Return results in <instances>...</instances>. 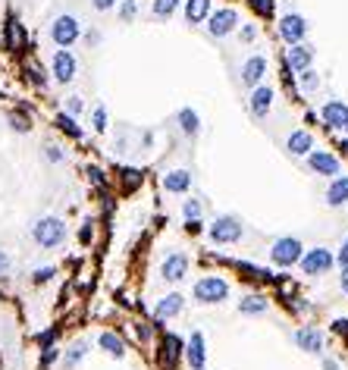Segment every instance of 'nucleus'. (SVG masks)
I'll use <instances>...</instances> for the list:
<instances>
[{
	"label": "nucleus",
	"instance_id": "56",
	"mask_svg": "<svg viewBox=\"0 0 348 370\" xmlns=\"http://www.w3.org/2000/svg\"><path fill=\"white\" fill-rule=\"evenodd\" d=\"M336 151H339V154H342V157H345V160H348V135H345V138H339Z\"/></svg>",
	"mask_w": 348,
	"mask_h": 370
},
{
	"label": "nucleus",
	"instance_id": "26",
	"mask_svg": "<svg viewBox=\"0 0 348 370\" xmlns=\"http://www.w3.org/2000/svg\"><path fill=\"white\" fill-rule=\"evenodd\" d=\"M327 204H329V207H345V204H348V176H345V173H339V176L329 179Z\"/></svg>",
	"mask_w": 348,
	"mask_h": 370
},
{
	"label": "nucleus",
	"instance_id": "22",
	"mask_svg": "<svg viewBox=\"0 0 348 370\" xmlns=\"http://www.w3.org/2000/svg\"><path fill=\"white\" fill-rule=\"evenodd\" d=\"M239 314L242 317H264L267 311H270V298L267 295H260V292H248V295H242L239 298Z\"/></svg>",
	"mask_w": 348,
	"mask_h": 370
},
{
	"label": "nucleus",
	"instance_id": "8",
	"mask_svg": "<svg viewBox=\"0 0 348 370\" xmlns=\"http://www.w3.org/2000/svg\"><path fill=\"white\" fill-rule=\"evenodd\" d=\"M182 351H185V339L173 329H160V342H157V364L163 370H173L179 364Z\"/></svg>",
	"mask_w": 348,
	"mask_h": 370
},
{
	"label": "nucleus",
	"instance_id": "2",
	"mask_svg": "<svg viewBox=\"0 0 348 370\" xmlns=\"http://www.w3.org/2000/svg\"><path fill=\"white\" fill-rule=\"evenodd\" d=\"M229 295H232V286L220 273H204L192 286V298L198 304H223V302H229Z\"/></svg>",
	"mask_w": 348,
	"mask_h": 370
},
{
	"label": "nucleus",
	"instance_id": "35",
	"mask_svg": "<svg viewBox=\"0 0 348 370\" xmlns=\"http://www.w3.org/2000/svg\"><path fill=\"white\" fill-rule=\"evenodd\" d=\"M179 6H182V0H151V13L157 19H170Z\"/></svg>",
	"mask_w": 348,
	"mask_h": 370
},
{
	"label": "nucleus",
	"instance_id": "36",
	"mask_svg": "<svg viewBox=\"0 0 348 370\" xmlns=\"http://www.w3.org/2000/svg\"><path fill=\"white\" fill-rule=\"evenodd\" d=\"M91 129L98 132V135H104V132L110 129V113H107L104 104H98V107L91 110Z\"/></svg>",
	"mask_w": 348,
	"mask_h": 370
},
{
	"label": "nucleus",
	"instance_id": "25",
	"mask_svg": "<svg viewBox=\"0 0 348 370\" xmlns=\"http://www.w3.org/2000/svg\"><path fill=\"white\" fill-rule=\"evenodd\" d=\"M235 273H239L242 279H251V282H276V273L267 270V267H257L251 261H232Z\"/></svg>",
	"mask_w": 348,
	"mask_h": 370
},
{
	"label": "nucleus",
	"instance_id": "55",
	"mask_svg": "<svg viewBox=\"0 0 348 370\" xmlns=\"http://www.w3.org/2000/svg\"><path fill=\"white\" fill-rule=\"evenodd\" d=\"M323 370H342V364L336 358H323Z\"/></svg>",
	"mask_w": 348,
	"mask_h": 370
},
{
	"label": "nucleus",
	"instance_id": "42",
	"mask_svg": "<svg viewBox=\"0 0 348 370\" xmlns=\"http://www.w3.org/2000/svg\"><path fill=\"white\" fill-rule=\"evenodd\" d=\"M201 214H204V204L198 198L182 201V217H185V220H201Z\"/></svg>",
	"mask_w": 348,
	"mask_h": 370
},
{
	"label": "nucleus",
	"instance_id": "7",
	"mask_svg": "<svg viewBox=\"0 0 348 370\" xmlns=\"http://www.w3.org/2000/svg\"><path fill=\"white\" fill-rule=\"evenodd\" d=\"M204 29H208V35L217 38V41L220 38H229L239 29V10H235V6H217V10H210Z\"/></svg>",
	"mask_w": 348,
	"mask_h": 370
},
{
	"label": "nucleus",
	"instance_id": "44",
	"mask_svg": "<svg viewBox=\"0 0 348 370\" xmlns=\"http://www.w3.org/2000/svg\"><path fill=\"white\" fill-rule=\"evenodd\" d=\"M44 160L53 163V167H60V163H66V151H63L60 145H47L44 148Z\"/></svg>",
	"mask_w": 348,
	"mask_h": 370
},
{
	"label": "nucleus",
	"instance_id": "38",
	"mask_svg": "<svg viewBox=\"0 0 348 370\" xmlns=\"http://www.w3.org/2000/svg\"><path fill=\"white\" fill-rule=\"evenodd\" d=\"M135 16H138V0H120V4H116V19H120V22L129 26Z\"/></svg>",
	"mask_w": 348,
	"mask_h": 370
},
{
	"label": "nucleus",
	"instance_id": "10",
	"mask_svg": "<svg viewBox=\"0 0 348 370\" xmlns=\"http://www.w3.org/2000/svg\"><path fill=\"white\" fill-rule=\"evenodd\" d=\"M78 38H82V22H78L73 13H60L57 19L51 22V41L57 47H73Z\"/></svg>",
	"mask_w": 348,
	"mask_h": 370
},
{
	"label": "nucleus",
	"instance_id": "16",
	"mask_svg": "<svg viewBox=\"0 0 348 370\" xmlns=\"http://www.w3.org/2000/svg\"><path fill=\"white\" fill-rule=\"evenodd\" d=\"M267 69H270V57H267V53H251V57L242 63V69H239L242 85H245V88H255V85H260L267 78Z\"/></svg>",
	"mask_w": 348,
	"mask_h": 370
},
{
	"label": "nucleus",
	"instance_id": "49",
	"mask_svg": "<svg viewBox=\"0 0 348 370\" xmlns=\"http://www.w3.org/2000/svg\"><path fill=\"white\" fill-rule=\"evenodd\" d=\"M239 38L245 44H255L257 41V26H248V22H245V26L239 29Z\"/></svg>",
	"mask_w": 348,
	"mask_h": 370
},
{
	"label": "nucleus",
	"instance_id": "9",
	"mask_svg": "<svg viewBox=\"0 0 348 370\" xmlns=\"http://www.w3.org/2000/svg\"><path fill=\"white\" fill-rule=\"evenodd\" d=\"M188 270H192V257L179 248L167 251V257L160 261V279L170 282V286H179V282L188 277Z\"/></svg>",
	"mask_w": 348,
	"mask_h": 370
},
{
	"label": "nucleus",
	"instance_id": "20",
	"mask_svg": "<svg viewBox=\"0 0 348 370\" xmlns=\"http://www.w3.org/2000/svg\"><path fill=\"white\" fill-rule=\"evenodd\" d=\"M314 66V47L311 44H289V51H286V69L289 73H304V69H311Z\"/></svg>",
	"mask_w": 348,
	"mask_h": 370
},
{
	"label": "nucleus",
	"instance_id": "52",
	"mask_svg": "<svg viewBox=\"0 0 348 370\" xmlns=\"http://www.w3.org/2000/svg\"><path fill=\"white\" fill-rule=\"evenodd\" d=\"M336 264L339 267H348V235L342 239V245H339V251H336Z\"/></svg>",
	"mask_w": 348,
	"mask_h": 370
},
{
	"label": "nucleus",
	"instance_id": "3",
	"mask_svg": "<svg viewBox=\"0 0 348 370\" xmlns=\"http://www.w3.org/2000/svg\"><path fill=\"white\" fill-rule=\"evenodd\" d=\"M204 232H208V239L213 245H239L245 239V223L232 214H220L210 220V226Z\"/></svg>",
	"mask_w": 348,
	"mask_h": 370
},
{
	"label": "nucleus",
	"instance_id": "24",
	"mask_svg": "<svg viewBox=\"0 0 348 370\" xmlns=\"http://www.w3.org/2000/svg\"><path fill=\"white\" fill-rule=\"evenodd\" d=\"M213 10V0H182V13H185L188 26H204Z\"/></svg>",
	"mask_w": 348,
	"mask_h": 370
},
{
	"label": "nucleus",
	"instance_id": "12",
	"mask_svg": "<svg viewBox=\"0 0 348 370\" xmlns=\"http://www.w3.org/2000/svg\"><path fill=\"white\" fill-rule=\"evenodd\" d=\"M276 31H280V38L286 44H302L307 38V31H311V26H307V19L302 13H286L276 22Z\"/></svg>",
	"mask_w": 348,
	"mask_h": 370
},
{
	"label": "nucleus",
	"instance_id": "46",
	"mask_svg": "<svg viewBox=\"0 0 348 370\" xmlns=\"http://www.w3.org/2000/svg\"><path fill=\"white\" fill-rule=\"evenodd\" d=\"M82 110H85V101L78 98V94H69V98H66V113L69 116H78Z\"/></svg>",
	"mask_w": 348,
	"mask_h": 370
},
{
	"label": "nucleus",
	"instance_id": "23",
	"mask_svg": "<svg viewBox=\"0 0 348 370\" xmlns=\"http://www.w3.org/2000/svg\"><path fill=\"white\" fill-rule=\"evenodd\" d=\"M98 349L104 351L107 358H116V361L126 358V339L116 333V329H104V333L98 336Z\"/></svg>",
	"mask_w": 348,
	"mask_h": 370
},
{
	"label": "nucleus",
	"instance_id": "30",
	"mask_svg": "<svg viewBox=\"0 0 348 370\" xmlns=\"http://www.w3.org/2000/svg\"><path fill=\"white\" fill-rule=\"evenodd\" d=\"M57 129L63 132V135L76 138V141H82V138H85V129H82V125H78L76 116H69V113H66V110H63V113L57 116Z\"/></svg>",
	"mask_w": 348,
	"mask_h": 370
},
{
	"label": "nucleus",
	"instance_id": "17",
	"mask_svg": "<svg viewBox=\"0 0 348 370\" xmlns=\"http://www.w3.org/2000/svg\"><path fill=\"white\" fill-rule=\"evenodd\" d=\"M273 98H276V91H273L267 82L255 85V88H251V94H248V110H251V116H255V120H267V116H270V110H273Z\"/></svg>",
	"mask_w": 348,
	"mask_h": 370
},
{
	"label": "nucleus",
	"instance_id": "27",
	"mask_svg": "<svg viewBox=\"0 0 348 370\" xmlns=\"http://www.w3.org/2000/svg\"><path fill=\"white\" fill-rule=\"evenodd\" d=\"M176 125H179V132L185 138H198V135H201V116H198V110H192V107L179 110V113H176Z\"/></svg>",
	"mask_w": 348,
	"mask_h": 370
},
{
	"label": "nucleus",
	"instance_id": "6",
	"mask_svg": "<svg viewBox=\"0 0 348 370\" xmlns=\"http://www.w3.org/2000/svg\"><path fill=\"white\" fill-rule=\"evenodd\" d=\"M182 311H185V295H182V292H167L163 298H157V304H154V311H151L154 329H157V333H160V329H167L170 320H176Z\"/></svg>",
	"mask_w": 348,
	"mask_h": 370
},
{
	"label": "nucleus",
	"instance_id": "11",
	"mask_svg": "<svg viewBox=\"0 0 348 370\" xmlns=\"http://www.w3.org/2000/svg\"><path fill=\"white\" fill-rule=\"evenodd\" d=\"M51 76L57 78L60 85L76 82V76H78V60H76V53L69 51V47H57V51H53V60H51Z\"/></svg>",
	"mask_w": 348,
	"mask_h": 370
},
{
	"label": "nucleus",
	"instance_id": "47",
	"mask_svg": "<svg viewBox=\"0 0 348 370\" xmlns=\"http://www.w3.org/2000/svg\"><path fill=\"white\" fill-rule=\"evenodd\" d=\"M329 333H333V336H342V339H348V317H336L333 324H329Z\"/></svg>",
	"mask_w": 348,
	"mask_h": 370
},
{
	"label": "nucleus",
	"instance_id": "40",
	"mask_svg": "<svg viewBox=\"0 0 348 370\" xmlns=\"http://www.w3.org/2000/svg\"><path fill=\"white\" fill-rule=\"evenodd\" d=\"M132 327H135V339H138L141 345H151V342H154V333H157V329H154L151 320H138V324H132Z\"/></svg>",
	"mask_w": 348,
	"mask_h": 370
},
{
	"label": "nucleus",
	"instance_id": "58",
	"mask_svg": "<svg viewBox=\"0 0 348 370\" xmlns=\"http://www.w3.org/2000/svg\"><path fill=\"white\" fill-rule=\"evenodd\" d=\"M345 132H348V125H345Z\"/></svg>",
	"mask_w": 348,
	"mask_h": 370
},
{
	"label": "nucleus",
	"instance_id": "39",
	"mask_svg": "<svg viewBox=\"0 0 348 370\" xmlns=\"http://www.w3.org/2000/svg\"><path fill=\"white\" fill-rule=\"evenodd\" d=\"M60 355H63V349H60V345H51V349H41V358H38V370H51V367L60 361Z\"/></svg>",
	"mask_w": 348,
	"mask_h": 370
},
{
	"label": "nucleus",
	"instance_id": "5",
	"mask_svg": "<svg viewBox=\"0 0 348 370\" xmlns=\"http://www.w3.org/2000/svg\"><path fill=\"white\" fill-rule=\"evenodd\" d=\"M304 277H327L329 270L336 267V251H329L327 245H317V248H304L302 261H298Z\"/></svg>",
	"mask_w": 348,
	"mask_h": 370
},
{
	"label": "nucleus",
	"instance_id": "57",
	"mask_svg": "<svg viewBox=\"0 0 348 370\" xmlns=\"http://www.w3.org/2000/svg\"><path fill=\"white\" fill-rule=\"evenodd\" d=\"M85 41H88V47H91V44L101 41V35H98V31H88V35H85Z\"/></svg>",
	"mask_w": 348,
	"mask_h": 370
},
{
	"label": "nucleus",
	"instance_id": "21",
	"mask_svg": "<svg viewBox=\"0 0 348 370\" xmlns=\"http://www.w3.org/2000/svg\"><path fill=\"white\" fill-rule=\"evenodd\" d=\"M286 151L292 157H307L314 151V132L311 129H292L286 138Z\"/></svg>",
	"mask_w": 348,
	"mask_h": 370
},
{
	"label": "nucleus",
	"instance_id": "34",
	"mask_svg": "<svg viewBox=\"0 0 348 370\" xmlns=\"http://www.w3.org/2000/svg\"><path fill=\"white\" fill-rule=\"evenodd\" d=\"M60 336H63V327H60V324H53V327L41 329V333L35 336V342H38V349H51V345H57V342H60Z\"/></svg>",
	"mask_w": 348,
	"mask_h": 370
},
{
	"label": "nucleus",
	"instance_id": "4",
	"mask_svg": "<svg viewBox=\"0 0 348 370\" xmlns=\"http://www.w3.org/2000/svg\"><path fill=\"white\" fill-rule=\"evenodd\" d=\"M302 255H304V242L298 239V235H280V239L270 245V251H267L270 264L280 267V270H292V267H298Z\"/></svg>",
	"mask_w": 348,
	"mask_h": 370
},
{
	"label": "nucleus",
	"instance_id": "45",
	"mask_svg": "<svg viewBox=\"0 0 348 370\" xmlns=\"http://www.w3.org/2000/svg\"><path fill=\"white\" fill-rule=\"evenodd\" d=\"M91 242H94V220L88 217L82 226H78V245H85V248H88Z\"/></svg>",
	"mask_w": 348,
	"mask_h": 370
},
{
	"label": "nucleus",
	"instance_id": "32",
	"mask_svg": "<svg viewBox=\"0 0 348 370\" xmlns=\"http://www.w3.org/2000/svg\"><path fill=\"white\" fill-rule=\"evenodd\" d=\"M85 173H88V183H91L94 188H98L101 195H107V192H110V179H107V173L101 170L98 163H88V170H85Z\"/></svg>",
	"mask_w": 348,
	"mask_h": 370
},
{
	"label": "nucleus",
	"instance_id": "48",
	"mask_svg": "<svg viewBox=\"0 0 348 370\" xmlns=\"http://www.w3.org/2000/svg\"><path fill=\"white\" fill-rule=\"evenodd\" d=\"M295 314H314V304L307 302V298H292V304H289Z\"/></svg>",
	"mask_w": 348,
	"mask_h": 370
},
{
	"label": "nucleus",
	"instance_id": "28",
	"mask_svg": "<svg viewBox=\"0 0 348 370\" xmlns=\"http://www.w3.org/2000/svg\"><path fill=\"white\" fill-rule=\"evenodd\" d=\"M88 339H76L73 345H66V351L60 355V364H63V370H76L78 364L85 361V355H88Z\"/></svg>",
	"mask_w": 348,
	"mask_h": 370
},
{
	"label": "nucleus",
	"instance_id": "31",
	"mask_svg": "<svg viewBox=\"0 0 348 370\" xmlns=\"http://www.w3.org/2000/svg\"><path fill=\"white\" fill-rule=\"evenodd\" d=\"M22 73H26L29 82L35 85V88H41V91L47 88V82H51V78H47V73H44V66H41V63H35V60L26 63V66H22Z\"/></svg>",
	"mask_w": 348,
	"mask_h": 370
},
{
	"label": "nucleus",
	"instance_id": "41",
	"mask_svg": "<svg viewBox=\"0 0 348 370\" xmlns=\"http://www.w3.org/2000/svg\"><path fill=\"white\" fill-rule=\"evenodd\" d=\"M10 125H13V132H19V135H29L31 132V120H29V113H22V110H13L10 113Z\"/></svg>",
	"mask_w": 348,
	"mask_h": 370
},
{
	"label": "nucleus",
	"instance_id": "54",
	"mask_svg": "<svg viewBox=\"0 0 348 370\" xmlns=\"http://www.w3.org/2000/svg\"><path fill=\"white\" fill-rule=\"evenodd\" d=\"M6 270H10V255H6V251H0V277H4Z\"/></svg>",
	"mask_w": 348,
	"mask_h": 370
},
{
	"label": "nucleus",
	"instance_id": "18",
	"mask_svg": "<svg viewBox=\"0 0 348 370\" xmlns=\"http://www.w3.org/2000/svg\"><path fill=\"white\" fill-rule=\"evenodd\" d=\"M320 123L327 125L329 132H345L348 125V104L345 101H327V104L320 107Z\"/></svg>",
	"mask_w": 348,
	"mask_h": 370
},
{
	"label": "nucleus",
	"instance_id": "53",
	"mask_svg": "<svg viewBox=\"0 0 348 370\" xmlns=\"http://www.w3.org/2000/svg\"><path fill=\"white\" fill-rule=\"evenodd\" d=\"M339 289L348 295V267H342V273H339Z\"/></svg>",
	"mask_w": 348,
	"mask_h": 370
},
{
	"label": "nucleus",
	"instance_id": "19",
	"mask_svg": "<svg viewBox=\"0 0 348 370\" xmlns=\"http://www.w3.org/2000/svg\"><path fill=\"white\" fill-rule=\"evenodd\" d=\"M192 185H195L192 170H167L160 176V188L167 195H188L192 192Z\"/></svg>",
	"mask_w": 348,
	"mask_h": 370
},
{
	"label": "nucleus",
	"instance_id": "50",
	"mask_svg": "<svg viewBox=\"0 0 348 370\" xmlns=\"http://www.w3.org/2000/svg\"><path fill=\"white\" fill-rule=\"evenodd\" d=\"M208 226H204V220H185V232L188 235H201Z\"/></svg>",
	"mask_w": 348,
	"mask_h": 370
},
{
	"label": "nucleus",
	"instance_id": "1",
	"mask_svg": "<svg viewBox=\"0 0 348 370\" xmlns=\"http://www.w3.org/2000/svg\"><path fill=\"white\" fill-rule=\"evenodd\" d=\"M66 220H60V217H53V214H47L41 220H35L31 223V239H35V245L38 248H47V251H53V248H63L66 245Z\"/></svg>",
	"mask_w": 348,
	"mask_h": 370
},
{
	"label": "nucleus",
	"instance_id": "15",
	"mask_svg": "<svg viewBox=\"0 0 348 370\" xmlns=\"http://www.w3.org/2000/svg\"><path fill=\"white\" fill-rule=\"evenodd\" d=\"M182 358H185V364L192 370H204V367H208V339H204L201 329H192V333H188Z\"/></svg>",
	"mask_w": 348,
	"mask_h": 370
},
{
	"label": "nucleus",
	"instance_id": "33",
	"mask_svg": "<svg viewBox=\"0 0 348 370\" xmlns=\"http://www.w3.org/2000/svg\"><path fill=\"white\" fill-rule=\"evenodd\" d=\"M295 78H298V88H302L304 94H314L320 88V76H317V69H314V66L304 69V73H298Z\"/></svg>",
	"mask_w": 348,
	"mask_h": 370
},
{
	"label": "nucleus",
	"instance_id": "37",
	"mask_svg": "<svg viewBox=\"0 0 348 370\" xmlns=\"http://www.w3.org/2000/svg\"><path fill=\"white\" fill-rule=\"evenodd\" d=\"M53 277H57V267L53 264L35 267V270H31V286H47V282H53Z\"/></svg>",
	"mask_w": 348,
	"mask_h": 370
},
{
	"label": "nucleus",
	"instance_id": "14",
	"mask_svg": "<svg viewBox=\"0 0 348 370\" xmlns=\"http://www.w3.org/2000/svg\"><path fill=\"white\" fill-rule=\"evenodd\" d=\"M304 160H307V170L317 173V176L333 179V176H339V173H342V157L333 154V151H320V148H314V151L307 154Z\"/></svg>",
	"mask_w": 348,
	"mask_h": 370
},
{
	"label": "nucleus",
	"instance_id": "13",
	"mask_svg": "<svg viewBox=\"0 0 348 370\" xmlns=\"http://www.w3.org/2000/svg\"><path fill=\"white\" fill-rule=\"evenodd\" d=\"M292 342H295L304 355H323V349H327V336H323V329L314 324L298 327L295 333H292Z\"/></svg>",
	"mask_w": 348,
	"mask_h": 370
},
{
	"label": "nucleus",
	"instance_id": "43",
	"mask_svg": "<svg viewBox=\"0 0 348 370\" xmlns=\"http://www.w3.org/2000/svg\"><path fill=\"white\" fill-rule=\"evenodd\" d=\"M248 6L255 10L257 16H264V19H270L273 10H276V0H248Z\"/></svg>",
	"mask_w": 348,
	"mask_h": 370
},
{
	"label": "nucleus",
	"instance_id": "51",
	"mask_svg": "<svg viewBox=\"0 0 348 370\" xmlns=\"http://www.w3.org/2000/svg\"><path fill=\"white\" fill-rule=\"evenodd\" d=\"M116 4H120V0H91V6L98 13H110V10H116Z\"/></svg>",
	"mask_w": 348,
	"mask_h": 370
},
{
	"label": "nucleus",
	"instance_id": "29",
	"mask_svg": "<svg viewBox=\"0 0 348 370\" xmlns=\"http://www.w3.org/2000/svg\"><path fill=\"white\" fill-rule=\"evenodd\" d=\"M145 183V176H141V170H135V167H120L116 170V185L123 188L126 195L129 192H135V188Z\"/></svg>",
	"mask_w": 348,
	"mask_h": 370
}]
</instances>
